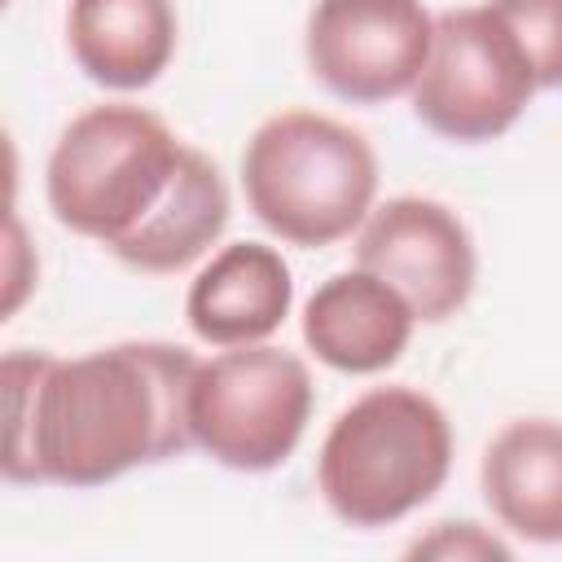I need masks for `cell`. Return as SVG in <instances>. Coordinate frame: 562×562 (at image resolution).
Returning <instances> with one entry per match:
<instances>
[{
	"label": "cell",
	"instance_id": "8fae6325",
	"mask_svg": "<svg viewBox=\"0 0 562 562\" xmlns=\"http://www.w3.org/2000/svg\"><path fill=\"white\" fill-rule=\"evenodd\" d=\"M492 518L527 544H562V422L514 417L479 461Z\"/></svg>",
	"mask_w": 562,
	"mask_h": 562
},
{
	"label": "cell",
	"instance_id": "3957f363",
	"mask_svg": "<svg viewBox=\"0 0 562 562\" xmlns=\"http://www.w3.org/2000/svg\"><path fill=\"white\" fill-rule=\"evenodd\" d=\"M452 422L417 386H369L325 430L316 487L356 531L391 527L439 496L452 474Z\"/></svg>",
	"mask_w": 562,
	"mask_h": 562
},
{
	"label": "cell",
	"instance_id": "7c38bea8",
	"mask_svg": "<svg viewBox=\"0 0 562 562\" xmlns=\"http://www.w3.org/2000/svg\"><path fill=\"white\" fill-rule=\"evenodd\" d=\"M180 18L171 0H70L66 48L75 66L110 88L140 92L162 79L176 57Z\"/></svg>",
	"mask_w": 562,
	"mask_h": 562
},
{
	"label": "cell",
	"instance_id": "4fadbf2b",
	"mask_svg": "<svg viewBox=\"0 0 562 562\" xmlns=\"http://www.w3.org/2000/svg\"><path fill=\"white\" fill-rule=\"evenodd\" d=\"M487 9L518 40L536 75V88H562V0H487Z\"/></svg>",
	"mask_w": 562,
	"mask_h": 562
},
{
	"label": "cell",
	"instance_id": "5bb4252c",
	"mask_svg": "<svg viewBox=\"0 0 562 562\" xmlns=\"http://www.w3.org/2000/svg\"><path fill=\"white\" fill-rule=\"evenodd\" d=\"M408 558H439V562H509L514 549L492 536L487 527L470 522V518H448V522H435L426 536H417L408 549Z\"/></svg>",
	"mask_w": 562,
	"mask_h": 562
},
{
	"label": "cell",
	"instance_id": "52a82bcc",
	"mask_svg": "<svg viewBox=\"0 0 562 562\" xmlns=\"http://www.w3.org/2000/svg\"><path fill=\"white\" fill-rule=\"evenodd\" d=\"M435 44L422 0H316L303 31L312 79L351 105L408 97Z\"/></svg>",
	"mask_w": 562,
	"mask_h": 562
},
{
	"label": "cell",
	"instance_id": "ba28073f",
	"mask_svg": "<svg viewBox=\"0 0 562 562\" xmlns=\"http://www.w3.org/2000/svg\"><path fill=\"white\" fill-rule=\"evenodd\" d=\"M356 263L391 281L422 325L457 316L479 281V250L465 220L422 193H400L369 211L356 237Z\"/></svg>",
	"mask_w": 562,
	"mask_h": 562
},
{
	"label": "cell",
	"instance_id": "30bf717a",
	"mask_svg": "<svg viewBox=\"0 0 562 562\" xmlns=\"http://www.w3.org/2000/svg\"><path fill=\"white\" fill-rule=\"evenodd\" d=\"M294 307V277L277 246L228 241L220 246L184 294V321L206 347L268 342Z\"/></svg>",
	"mask_w": 562,
	"mask_h": 562
},
{
	"label": "cell",
	"instance_id": "9c48e42d",
	"mask_svg": "<svg viewBox=\"0 0 562 562\" xmlns=\"http://www.w3.org/2000/svg\"><path fill=\"white\" fill-rule=\"evenodd\" d=\"M413 307L408 299L373 277L369 268H347L325 277L303 303V342L334 373H382L413 342Z\"/></svg>",
	"mask_w": 562,
	"mask_h": 562
},
{
	"label": "cell",
	"instance_id": "277c9868",
	"mask_svg": "<svg viewBox=\"0 0 562 562\" xmlns=\"http://www.w3.org/2000/svg\"><path fill=\"white\" fill-rule=\"evenodd\" d=\"M241 193L272 237L321 250L360 233L369 220L378 198V154L334 114L277 110L241 149Z\"/></svg>",
	"mask_w": 562,
	"mask_h": 562
},
{
	"label": "cell",
	"instance_id": "5b68a950",
	"mask_svg": "<svg viewBox=\"0 0 562 562\" xmlns=\"http://www.w3.org/2000/svg\"><path fill=\"white\" fill-rule=\"evenodd\" d=\"M307 364L272 342L220 347L189 386V435L215 465L268 474L294 457L312 422Z\"/></svg>",
	"mask_w": 562,
	"mask_h": 562
},
{
	"label": "cell",
	"instance_id": "7a4b0ae2",
	"mask_svg": "<svg viewBox=\"0 0 562 562\" xmlns=\"http://www.w3.org/2000/svg\"><path fill=\"white\" fill-rule=\"evenodd\" d=\"M61 228L101 241L119 263L167 277L198 263L228 228L220 167L154 110L105 101L75 114L44 167Z\"/></svg>",
	"mask_w": 562,
	"mask_h": 562
},
{
	"label": "cell",
	"instance_id": "6da1fadb",
	"mask_svg": "<svg viewBox=\"0 0 562 562\" xmlns=\"http://www.w3.org/2000/svg\"><path fill=\"white\" fill-rule=\"evenodd\" d=\"M198 356L132 338L83 356L13 347L4 378V479L22 487H105L193 448L189 386Z\"/></svg>",
	"mask_w": 562,
	"mask_h": 562
},
{
	"label": "cell",
	"instance_id": "8992f818",
	"mask_svg": "<svg viewBox=\"0 0 562 562\" xmlns=\"http://www.w3.org/2000/svg\"><path fill=\"white\" fill-rule=\"evenodd\" d=\"M536 92V75L509 26L487 4H470L435 18V44L408 97L417 123L435 136L483 145L505 136Z\"/></svg>",
	"mask_w": 562,
	"mask_h": 562
}]
</instances>
